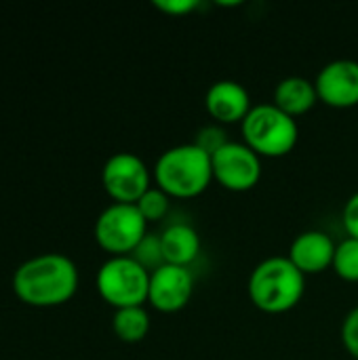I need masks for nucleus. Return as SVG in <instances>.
<instances>
[{
    "label": "nucleus",
    "mask_w": 358,
    "mask_h": 360,
    "mask_svg": "<svg viewBox=\"0 0 358 360\" xmlns=\"http://www.w3.org/2000/svg\"><path fill=\"white\" fill-rule=\"evenodd\" d=\"M154 181L171 198H196L213 181L211 156L194 141L173 146L158 156Z\"/></svg>",
    "instance_id": "obj_3"
},
{
    "label": "nucleus",
    "mask_w": 358,
    "mask_h": 360,
    "mask_svg": "<svg viewBox=\"0 0 358 360\" xmlns=\"http://www.w3.org/2000/svg\"><path fill=\"white\" fill-rule=\"evenodd\" d=\"M342 344L346 352L358 360V306H354L342 323Z\"/></svg>",
    "instance_id": "obj_20"
},
{
    "label": "nucleus",
    "mask_w": 358,
    "mask_h": 360,
    "mask_svg": "<svg viewBox=\"0 0 358 360\" xmlns=\"http://www.w3.org/2000/svg\"><path fill=\"white\" fill-rule=\"evenodd\" d=\"M137 209L143 215V219L148 224H156L162 221L169 215L171 209V196L167 192H162L158 186H152L139 200H137Z\"/></svg>",
    "instance_id": "obj_17"
},
{
    "label": "nucleus",
    "mask_w": 358,
    "mask_h": 360,
    "mask_svg": "<svg viewBox=\"0 0 358 360\" xmlns=\"http://www.w3.org/2000/svg\"><path fill=\"white\" fill-rule=\"evenodd\" d=\"M331 270L346 283H358V238L346 236L338 243Z\"/></svg>",
    "instance_id": "obj_16"
},
{
    "label": "nucleus",
    "mask_w": 358,
    "mask_h": 360,
    "mask_svg": "<svg viewBox=\"0 0 358 360\" xmlns=\"http://www.w3.org/2000/svg\"><path fill=\"white\" fill-rule=\"evenodd\" d=\"M272 103L293 118L308 114L319 103V93H317L314 80L304 78V76L283 78L274 89Z\"/></svg>",
    "instance_id": "obj_13"
},
{
    "label": "nucleus",
    "mask_w": 358,
    "mask_h": 360,
    "mask_svg": "<svg viewBox=\"0 0 358 360\" xmlns=\"http://www.w3.org/2000/svg\"><path fill=\"white\" fill-rule=\"evenodd\" d=\"M165 264L188 268L200 255V236L188 224H171L160 232Z\"/></svg>",
    "instance_id": "obj_14"
},
{
    "label": "nucleus",
    "mask_w": 358,
    "mask_h": 360,
    "mask_svg": "<svg viewBox=\"0 0 358 360\" xmlns=\"http://www.w3.org/2000/svg\"><path fill=\"white\" fill-rule=\"evenodd\" d=\"M152 4H154L158 11H162V13H167V15H173V17L192 13V11L198 6L196 0H154Z\"/></svg>",
    "instance_id": "obj_22"
},
{
    "label": "nucleus",
    "mask_w": 358,
    "mask_h": 360,
    "mask_svg": "<svg viewBox=\"0 0 358 360\" xmlns=\"http://www.w3.org/2000/svg\"><path fill=\"white\" fill-rule=\"evenodd\" d=\"M342 224H344V230L350 238H358V190L344 205Z\"/></svg>",
    "instance_id": "obj_21"
},
{
    "label": "nucleus",
    "mask_w": 358,
    "mask_h": 360,
    "mask_svg": "<svg viewBox=\"0 0 358 360\" xmlns=\"http://www.w3.org/2000/svg\"><path fill=\"white\" fill-rule=\"evenodd\" d=\"M131 257L141 264L150 274L154 270H158L160 266H165V255H162V243H160V234H146L143 240L137 245V249L131 253Z\"/></svg>",
    "instance_id": "obj_18"
},
{
    "label": "nucleus",
    "mask_w": 358,
    "mask_h": 360,
    "mask_svg": "<svg viewBox=\"0 0 358 360\" xmlns=\"http://www.w3.org/2000/svg\"><path fill=\"white\" fill-rule=\"evenodd\" d=\"M230 139L226 137V131H224V127L222 124H209V127H203L198 133H196V139H194V143L200 148V150H205L209 156H213L222 146H226Z\"/></svg>",
    "instance_id": "obj_19"
},
{
    "label": "nucleus",
    "mask_w": 358,
    "mask_h": 360,
    "mask_svg": "<svg viewBox=\"0 0 358 360\" xmlns=\"http://www.w3.org/2000/svg\"><path fill=\"white\" fill-rule=\"evenodd\" d=\"M251 304L266 314L293 310L306 293V276L287 255H272L260 262L247 283Z\"/></svg>",
    "instance_id": "obj_2"
},
{
    "label": "nucleus",
    "mask_w": 358,
    "mask_h": 360,
    "mask_svg": "<svg viewBox=\"0 0 358 360\" xmlns=\"http://www.w3.org/2000/svg\"><path fill=\"white\" fill-rule=\"evenodd\" d=\"M335 247H338V243L327 232L306 230L293 238L287 257L293 262V266L304 276H312V274H321L333 266Z\"/></svg>",
    "instance_id": "obj_12"
},
{
    "label": "nucleus",
    "mask_w": 358,
    "mask_h": 360,
    "mask_svg": "<svg viewBox=\"0 0 358 360\" xmlns=\"http://www.w3.org/2000/svg\"><path fill=\"white\" fill-rule=\"evenodd\" d=\"M194 291V276L188 268L165 264L150 274L148 304L162 312L175 314L188 306Z\"/></svg>",
    "instance_id": "obj_9"
},
{
    "label": "nucleus",
    "mask_w": 358,
    "mask_h": 360,
    "mask_svg": "<svg viewBox=\"0 0 358 360\" xmlns=\"http://www.w3.org/2000/svg\"><path fill=\"white\" fill-rule=\"evenodd\" d=\"M319 101L335 110L358 105V61L333 59L321 68L314 78Z\"/></svg>",
    "instance_id": "obj_10"
},
{
    "label": "nucleus",
    "mask_w": 358,
    "mask_h": 360,
    "mask_svg": "<svg viewBox=\"0 0 358 360\" xmlns=\"http://www.w3.org/2000/svg\"><path fill=\"white\" fill-rule=\"evenodd\" d=\"M205 108L217 124H236L251 112V95L236 80H217L205 93Z\"/></svg>",
    "instance_id": "obj_11"
},
{
    "label": "nucleus",
    "mask_w": 358,
    "mask_h": 360,
    "mask_svg": "<svg viewBox=\"0 0 358 360\" xmlns=\"http://www.w3.org/2000/svg\"><path fill=\"white\" fill-rule=\"evenodd\" d=\"M101 184L114 202L137 205V200L152 188V173L137 154L116 152L101 169Z\"/></svg>",
    "instance_id": "obj_7"
},
{
    "label": "nucleus",
    "mask_w": 358,
    "mask_h": 360,
    "mask_svg": "<svg viewBox=\"0 0 358 360\" xmlns=\"http://www.w3.org/2000/svg\"><path fill=\"white\" fill-rule=\"evenodd\" d=\"M97 293L114 310L148 304L150 272L137 264L131 255H118L106 259L95 278Z\"/></svg>",
    "instance_id": "obj_5"
},
{
    "label": "nucleus",
    "mask_w": 358,
    "mask_h": 360,
    "mask_svg": "<svg viewBox=\"0 0 358 360\" xmlns=\"http://www.w3.org/2000/svg\"><path fill=\"white\" fill-rule=\"evenodd\" d=\"M150 327H152V321H150V314L143 306L114 310L112 329H114V335L124 344L143 342L150 333Z\"/></svg>",
    "instance_id": "obj_15"
},
{
    "label": "nucleus",
    "mask_w": 358,
    "mask_h": 360,
    "mask_svg": "<svg viewBox=\"0 0 358 360\" xmlns=\"http://www.w3.org/2000/svg\"><path fill=\"white\" fill-rule=\"evenodd\" d=\"M95 240L110 257L131 255L148 234V221L137 205L112 202L95 219Z\"/></svg>",
    "instance_id": "obj_6"
},
{
    "label": "nucleus",
    "mask_w": 358,
    "mask_h": 360,
    "mask_svg": "<svg viewBox=\"0 0 358 360\" xmlns=\"http://www.w3.org/2000/svg\"><path fill=\"white\" fill-rule=\"evenodd\" d=\"M243 141L257 154L266 158H283L293 152L300 139L298 120L272 101L255 103L247 118L241 122Z\"/></svg>",
    "instance_id": "obj_4"
},
{
    "label": "nucleus",
    "mask_w": 358,
    "mask_h": 360,
    "mask_svg": "<svg viewBox=\"0 0 358 360\" xmlns=\"http://www.w3.org/2000/svg\"><path fill=\"white\" fill-rule=\"evenodd\" d=\"M78 268L63 253H42L23 262L13 274L15 295L32 308H57L78 291Z\"/></svg>",
    "instance_id": "obj_1"
},
{
    "label": "nucleus",
    "mask_w": 358,
    "mask_h": 360,
    "mask_svg": "<svg viewBox=\"0 0 358 360\" xmlns=\"http://www.w3.org/2000/svg\"><path fill=\"white\" fill-rule=\"evenodd\" d=\"M213 179L230 192H249L262 179V156L245 141H228L211 156Z\"/></svg>",
    "instance_id": "obj_8"
}]
</instances>
